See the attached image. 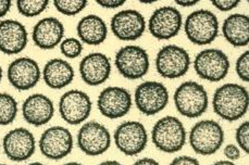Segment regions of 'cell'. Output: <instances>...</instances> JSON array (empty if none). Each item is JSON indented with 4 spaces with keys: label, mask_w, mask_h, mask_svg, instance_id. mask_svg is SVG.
Masks as SVG:
<instances>
[{
    "label": "cell",
    "mask_w": 249,
    "mask_h": 165,
    "mask_svg": "<svg viewBox=\"0 0 249 165\" xmlns=\"http://www.w3.org/2000/svg\"><path fill=\"white\" fill-rule=\"evenodd\" d=\"M72 132L63 126H52L44 131L39 138V150L46 159L59 161L67 158L73 150Z\"/></svg>",
    "instance_id": "4fadbf2b"
},
{
    "label": "cell",
    "mask_w": 249,
    "mask_h": 165,
    "mask_svg": "<svg viewBox=\"0 0 249 165\" xmlns=\"http://www.w3.org/2000/svg\"><path fill=\"white\" fill-rule=\"evenodd\" d=\"M2 149L9 160L13 162H24L33 157L35 153V136L27 128H15L4 135Z\"/></svg>",
    "instance_id": "e0dca14e"
},
{
    "label": "cell",
    "mask_w": 249,
    "mask_h": 165,
    "mask_svg": "<svg viewBox=\"0 0 249 165\" xmlns=\"http://www.w3.org/2000/svg\"><path fill=\"white\" fill-rule=\"evenodd\" d=\"M169 165H201L197 159L188 155H181L174 158Z\"/></svg>",
    "instance_id": "836d02e7"
},
{
    "label": "cell",
    "mask_w": 249,
    "mask_h": 165,
    "mask_svg": "<svg viewBox=\"0 0 249 165\" xmlns=\"http://www.w3.org/2000/svg\"><path fill=\"white\" fill-rule=\"evenodd\" d=\"M183 26L187 39L197 46L213 43L220 32L218 17L207 9H198L190 13L184 21Z\"/></svg>",
    "instance_id": "277c9868"
},
{
    "label": "cell",
    "mask_w": 249,
    "mask_h": 165,
    "mask_svg": "<svg viewBox=\"0 0 249 165\" xmlns=\"http://www.w3.org/2000/svg\"><path fill=\"white\" fill-rule=\"evenodd\" d=\"M174 105L181 116L197 118L209 105V96L204 86L195 81H186L179 85L173 96Z\"/></svg>",
    "instance_id": "3957f363"
},
{
    "label": "cell",
    "mask_w": 249,
    "mask_h": 165,
    "mask_svg": "<svg viewBox=\"0 0 249 165\" xmlns=\"http://www.w3.org/2000/svg\"><path fill=\"white\" fill-rule=\"evenodd\" d=\"M29 44V33L23 23L18 20L0 21V52L13 56L22 52Z\"/></svg>",
    "instance_id": "ffe728a7"
},
{
    "label": "cell",
    "mask_w": 249,
    "mask_h": 165,
    "mask_svg": "<svg viewBox=\"0 0 249 165\" xmlns=\"http://www.w3.org/2000/svg\"><path fill=\"white\" fill-rule=\"evenodd\" d=\"M134 101L137 110L142 114L154 116L167 108L169 103V90L160 82H142L136 87Z\"/></svg>",
    "instance_id": "9c48e42d"
},
{
    "label": "cell",
    "mask_w": 249,
    "mask_h": 165,
    "mask_svg": "<svg viewBox=\"0 0 249 165\" xmlns=\"http://www.w3.org/2000/svg\"><path fill=\"white\" fill-rule=\"evenodd\" d=\"M222 34L234 47H246L249 44V17L243 13H233L223 21Z\"/></svg>",
    "instance_id": "d4e9b609"
},
{
    "label": "cell",
    "mask_w": 249,
    "mask_h": 165,
    "mask_svg": "<svg viewBox=\"0 0 249 165\" xmlns=\"http://www.w3.org/2000/svg\"><path fill=\"white\" fill-rule=\"evenodd\" d=\"M113 140L120 152L127 157H135L147 147L148 132L141 122L126 121L115 128Z\"/></svg>",
    "instance_id": "30bf717a"
},
{
    "label": "cell",
    "mask_w": 249,
    "mask_h": 165,
    "mask_svg": "<svg viewBox=\"0 0 249 165\" xmlns=\"http://www.w3.org/2000/svg\"><path fill=\"white\" fill-rule=\"evenodd\" d=\"M249 94L243 85L228 82L218 87L212 98V108L216 116L228 122L241 120L248 111Z\"/></svg>",
    "instance_id": "6da1fadb"
},
{
    "label": "cell",
    "mask_w": 249,
    "mask_h": 165,
    "mask_svg": "<svg viewBox=\"0 0 249 165\" xmlns=\"http://www.w3.org/2000/svg\"><path fill=\"white\" fill-rule=\"evenodd\" d=\"M212 165H236L232 161H229V160H221V161H216Z\"/></svg>",
    "instance_id": "f35d334b"
},
{
    "label": "cell",
    "mask_w": 249,
    "mask_h": 165,
    "mask_svg": "<svg viewBox=\"0 0 249 165\" xmlns=\"http://www.w3.org/2000/svg\"><path fill=\"white\" fill-rule=\"evenodd\" d=\"M41 76L49 88L59 90L71 84L74 80L75 72L70 62L54 58L45 64Z\"/></svg>",
    "instance_id": "603a6c76"
},
{
    "label": "cell",
    "mask_w": 249,
    "mask_h": 165,
    "mask_svg": "<svg viewBox=\"0 0 249 165\" xmlns=\"http://www.w3.org/2000/svg\"><path fill=\"white\" fill-rule=\"evenodd\" d=\"M110 58L103 52H90L82 59L78 66L82 81L89 86H99L107 82L111 74Z\"/></svg>",
    "instance_id": "d6986e66"
},
{
    "label": "cell",
    "mask_w": 249,
    "mask_h": 165,
    "mask_svg": "<svg viewBox=\"0 0 249 165\" xmlns=\"http://www.w3.org/2000/svg\"><path fill=\"white\" fill-rule=\"evenodd\" d=\"M147 27L145 16L134 9H124L115 13L110 21L112 34L122 41H135L144 35Z\"/></svg>",
    "instance_id": "2e32d148"
},
{
    "label": "cell",
    "mask_w": 249,
    "mask_h": 165,
    "mask_svg": "<svg viewBox=\"0 0 249 165\" xmlns=\"http://www.w3.org/2000/svg\"><path fill=\"white\" fill-rule=\"evenodd\" d=\"M0 165H8V164H0Z\"/></svg>",
    "instance_id": "ee69618b"
},
{
    "label": "cell",
    "mask_w": 249,
    "mask_h": 165,
    "mask_svg": "<svg viewBox=\"0 0 249 165\" xmlns=\"http://www.w3.org/2000/svg\"><path fill=\"white\" fill-rule=\"evenodd\" d=\"M239 3H241L239 0H212L211 1L212 6L221 12L232 11L233 9L237 8Z\"/></svg>",
    "instance_id": "1f68e13d"
},
{
    "label": "cell",
    "mask_w": 249,
    "mask_h": 165,
    "mask_svg": "<svg viewBox=\"0 0 249 165\" xmlns=\"http://www.w3.org/2000/svg\"><path fill=\"white\" fill-rule=\"evenodd\" d=\"M27 165H45V164L40 163V162H33V163H30V164H27Z\"/></svg>",
    "instance_id": "7bdbcfd3"
},
{
    "label": "cell",
    "mask_w": 249,
    "mask_h": 165,
    "mask_svg": "<svg viewBox=\"0 0 249 165\" xmlns=\"http://www.w3.org/2000/svg\"><path fill=\"white\" fill-rule=\"evenodd\" d=\"M156 70L163 79L175 80L186 75L191 67V57L186 49L178 45H165L157 53Z\"/></svg>",
    "instance_id": "ba28073f"
},
{
    "label": "cell",
    "mask_w": 249,
    "mask_h": 165,
    "mask_svg": "<svg viewBox=\"0 0 249 165\" xmlns=\"http://www.w3.org/2000/svg\"><path fill=\"white\" fill-rule=\"evenodd\" d=\"M235 140L237 143V147L241 148L246 154L249 153V122L245 121L241 123L235 132Z\"/></svg>",
    "instance_id": "f546056e"
},
{
    "label": "cell",
    "mask_w": 249,
    "mask_h": 165,
    "mask_svg": "<svg viewBox=\"0 0 249 165\" xmlns=\"http://www.w3.org/2000/svg\"><path fill=\"white\" fill-rule=\"evenodd\" d=\"M98 165H122V164L119 161H115V160H107V161L101 162Z\"/></svg>",
    "instance_id": "ab89813d"
},
{
    "label": "cell",
    "mask_w": 249,
    "mask_h": 165,
    "mask_svg": "<svg viewBox=\"0 0 249 165\" xmlns=\"http://www.w3.org/2000/svg\"><path fill=\"white\" fill-rule=\"evenodd\" d=\"M17 9L21 16L26 17L38 16L48 8V0H18Z\"/></svg>",
    "instance_id": "4316f807"
},
{
    "label": "cell",
    "mask_w": 249,
    "mask_h": 165,
    "mask_svg": "<svg viewBox=\"0 0 249 165\" xmlns=\"http://www.w3.org/2000/svg\"><path fill=\"white\" fill-rule=\"evenodd\" d=\"M111 146V134L99 122L90 121L82 125L77 132V147L89 157H98L107 152Z\"/></svg>",
    "instance_id": "8fae6325"
},
{
    "label": "cell",
    "mask_w": 249,
    "mask_h": 165,
    "mask_svg": "<svg viewBox=\"0 0 249 165\" xmlns=\"http://www.w3.org/2000/svg\"><path fill=\"white\" fill-rule=\"evenodd\" d=\"M22 116L30 125L44 126L52 121L54 116L53 101L44 94L31 95L23 101Z\"/></svg>",
    "instance_id": "44dd1931"
},
{
    "label": "cell",
    "mask_w": 249,
    "mask_h": 165,
    "mask_svg": "<svg viewBox=\"0 0 249 165\" xmlns=\"http://www.w3.org/2000/svg\"><path fill=\"white\" fill-rule=\"evenodd\" d=\"M63 23L57 17L48 16L40 19L32 31V39L36 47L41 50H52L64 39Z\"/></svg>",
    "instance_id": "7402d4cb"
},
{
    "label": "cell",
    "mask_w": 249,
    "mask_h": 165,
    "mask_svg": "<svg viewBox=\"0 0 249 165\" xmlns=\"http://www.w3.org/2000/svg\"><path fill=\"white\" fill-rule=\"evenodd\" d=\"M186 130L183 122L173 116L159 118L151 130V140L158 150L164 153H175L186 144Z\"/></svg>",
    "instance_id": "7a4b0ae2"
},
{
    "label": "cell",
    "mask_w": 249,
    "mask_h": 165,
    "mask_svg": "<svg viewBox=\"0 0 249 165\" xmlns=\"http://www.w3.org/2000/svg\"><path fill=\"white\" fill-rule=\"evenodd\" d=\"M63 165H83L82 163H78V162H69V163H66Z\"/></svg>",
    "instance_id": "60d3db41"
},
{
    "label": "cell",
    "mask_w": 249,
    "mask_h": 165,
    "mask_svg": "<svg viewBox=\"0 0 249 165\" xmlns=\"http://www.w3.org/2000/svg\"><path fill=\"white\" fill-rule=\"evenodd\" d=\"M11 0H0V19L8 15L9 11L11 10Z\"/></svg>",
    "instance_id": "d590c367"
},
{
    "label": "cell",
    "mask_w": 249,
    "mask_h": 165,
    "mask_svg": "<svg viewBox=\"0 0 249 165\" xmlns=\"http://www.w3.org/2000/svg\"><path fill=\"white\" fill-rule=\"evenodd\" d=\"M224 143V131L220 123L213 120H202L192 127L190 145L195 153L212 155L218 152Z\"/></svg>",
    "instance_id": "8992f818"
},
{
    "label": "cell",
    "mask_w": 249,
    "mask_h": 165,
    "mask_svg": "<svg viewBox=\"0 0 249 165\" xmlns=\"http://www.w3.org/2000/svg\"><path fill=\"white\" fill-rule=\"evenodd\" d=\"M96 3L106 9H118L125 3V0H96Z\"/></svg>",
    "instance_id": "e575fe53"
},
{
    "label": "cell",
    "mask_w": 249,
    "mask_h": 165,
    "mask_svg": "<svg viewBox=\"0 0 249 165\" xmlns=\"http://www.w3.org/2000/svg\"><path fill=\"white\" fill-rule=\"evenodd\" d=\"M182 26V13L173 6H163L156 9L148 20L150 35L159 40L172 39L181 32Z\"/></svg>",
    "instance_id": "9a60e30c"
},
{
    "label": "cell",
    "mask_w": 249,
    "mask_h": 165,
    "mask_svg": "<svg viewBox=\"0 0 249 165\" xmlns=\"http://www.w3.org/2000/svg\"><path fill=\"white\" fill-rule=\"evenodd\" d=\"M93 102L85 91L71 89L64 93L59 100V113L64 122L78 125L89 117Z\"/></svg>",
    "instance_id": "5bb4252c"
},
{
    "label": "cell",
    "mask_w": 249,
    "mask_h": 165,
    "mask_svg": "<svg viewBox=\"0 0 249 165\" xmlns=\"http://www.w3.org/2000/svg\"><path fill=\"white\" fill-rule=\"evenodd\" d=\"M114 66L124 79L130 81L140 80L146 76L149 71V54L141 46H123L115 53Z\"/></svg>",
    "instance_id": "5b68a950"
},
{
    "label": "cell",
    "mask_w": 249,
    "mask_h": 165,
    "mask_svg": "<svg viewBox=\"0 0 249 165\" xmlns=\"http://www.w3.org/2000/svg\"><path fill=\"white\" fill-rule=\"evenodd\" d=\"M76 33L82 44L99 46L107 39L108 26L99 16L87 15L78 21Z\"/></svg>",
    "instance_id": "cb8c5ba5"
},
{
    "label": "cell",
    "mask_w": 249,
    "mask_h": 165,
    "mask_svg": "<svg viewBox=\"0 0 249 165\" xmlns=\"http://www.w3.org/2000/svg\"><path fill=\"white\" fill-rule=\"evenodd\" d=\"M53 4L61 15L74 16L89 6V1L87 0H54Z\"/></svg>",
    "instance_id": "83f0119b"
},
{
    "label": "cell",
    "mask_w": 249,
    "mask_h": 165,
    "mask_svg": "<svg viewBox=\"0 0 249 165\" xmlns=\"http://www.w3.org/2000/svg\"><path fill=\"white\" fill-rule=\"evenodd\" d=\"M19 105L16 98L8 93H0V126L10 125L17 118Z\"/></svg>",
    "instance_id": "484cf974"
},
{
    "label": "cell",
    "mask_w": 249,
    "mask_h": 165,
    "mask_svg": "<svg viewBox=\"0 0 249 165\" xmlns=\"http://www.w3.org/2000/svg\"><path fill=\"white\" fill-rule=\"evenodd\" d=\"M224 155L227 157L229 161H236L241 158V150L235 144H229L224 148Z\"/></svg>",
    "instance_id": "d6a6232c"
},
{
    "label": "cell",
    "mask_w": 249,
    "mask_h": 165,
    "mask_svg": "<svg viewBox=\"0 0 249 165\" xmlns=\"http://www.w3.org/2000/svg\"><path fill=\"white\" fill-rule=\"evenodd\" d=\"M133 165H160V163L153 158H142L138 159Z\"/></svg>",
    "instance_id": "8d00e7d4"
},
{
    "label": "cell",
    "mask_w": 249,
    "mask_h": 165,
    "mask_svg": "<svg viewBox=\"0 0 249 165\" xmlns=\"http://www.w3.org/2000/svg\"><path fill=\"white\" fill-rule=\"evenodd\" d=\"M8 81L13 88L26 91L38 84L41 77L39 64L30 57H21L13 60L8 66Z\"/></svg>",
    "instance_id": "ac0fdd59"
},
{
    "label": "cell",
    "mask_w": 249,
    "mask_h": 165,
    "mask_svg": "<svg viewBox=\"0 0 249 165\" xmlns=\"http://www.w3.org/2000/svg\"><path fill=\"white\" fill-rule=\"evenodd\" d=\"M132 105V95L124 87H106L97 98V108L101 116L109 120H118L125 116L131 111Z\"/></svg>",
    "instance_id": "7c38bea8"
},
{
    "label": "cell",
    "mask_w": 249,
    "mask_h": 165,
    "mask_svg": "<svg viewBox=\"0 0 249 165\" xmlns=\"http://www.w3.org/2000/svg\"><path fill=\"white\" fill-rule=\"evenodd\" d=\"M60 46V51L68 59H76L83 52V44L76 37L64 38Z\"/></svg>",
    "instance_id": "f1b7e54d"
},
{
    "label": "cell",
    "mask_w": 249,
    "mask_h": 165,
    "mask_svg": "<svg viewBox=\"0 0 249 165\" xmlns=\"http://www.w3.org/2000/svg\"><path fill=\"white\" fill-rule=\"evenodd\" d=\"M230 59L223 50L208 48L196 54L193 67L201 80L211 82L223 81L230 71Z\"/></svg>",
    "instance_id": "52a82bcc"
},
{
    "label": "cell",
    "mask_w": 249,
    "mask_h": 165,
    "mask_svg": "<svg viewBox=\"0 0 249 165\" xmlns=\"http://www.w3.org/2000/svg\"><path fill=\"white\" fill-rule=\"evenodd\" d=\"M198 2H199L198 0H175V3L183 8H192L198 4Z\"/></svg>",
    "instance_id": "74e56055"
},
{
    "label": "cell",
    "mask_w": 249,
    "mask_h": 165,
    "mask_svg": "<svg viewBox=\"0 0 249 165\" xmlns=\"http://www.w3.org/2000/svg\"><path fill=\"white\" fill-rule=\"evenodd\" d=\"M235 71H236L237 76L243 82H249V51L246 50L241 56L237 58L236 63H235Z\"/></svg>",
    "instance_id": "4dcf8cb0"
},
{
    "label": "cell",
    "mask_w": 249,
    "mask_h": 165,
    "mask_svg": "<svg viewBox=\"0 0 249 165\" xmlns=\"http://www.w3.org/2000/svg\"><path fill=\"white\" fill-rule=\"evenodd\" d=\"M2 76H3V71H2L1 66H0V82L2 81Z\"/></svg>",
    "instance_id": "b9f144b4"
}]
</instances>
